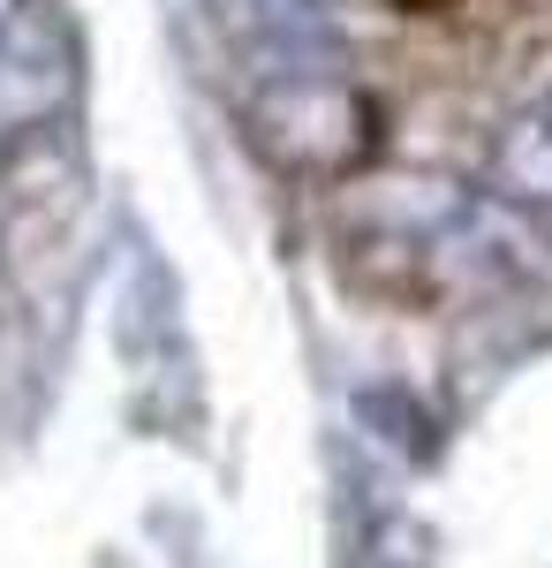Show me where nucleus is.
I'll use <instances>...</instances> for the list:
<instances>
[{"label": "nucleus", "mask_w": 552, "mask_h": 568, "mask_svg": "<svg viewBox=\"0 0 552 568\" xmlns=\"http://www.w3.org/2000/svg\"><path fill=\"white\" fill-rule=\"evenodd\" d=\"M227 31L265 53L273 77H310L334 45V0H227Z\"/></svg>", "instance_id": "2"}, {"label": "nucleus", "mask_w": 552, "mask_h": 568, "mask_svg": "<svg viewBox=\"0 0 552 568\" xmlns=\"http://www.w3.org/2000/svg\"><path fill=\"white\" fill-rule=\"evenodd\" d=\"M257 130L273 152L288 160H348L364 152V99L340 84L334 69H310V77H273L257 99Z\"/></svg>", "instance_id": "1"}, {"label": "nucleus", "mask_w": 552, "mask_h": 568, "mask_svg": "<svg viewBox=\"0 0 552 568\" xmlns=\"http://www.w3.org/2000/svg\"><path fill=\"white\" fill-rule=\"evenodd\" d=\"M484 190L508 205H552V91L530 99L484 152Z\"/></svg>", "instance_id": "3"}, {"label": "nucleus", "mask_w": 552, "mask_h": 568, "mask_svg": "<svg viewBox=\"0 0 552 568\" xmlns=\"http://www.w3.org/2000/svg\"><path fill=\"white\" fill-rule=\"evenodd\" d=\"M393 8H409V16H439V8H454V0H393Z\"/></svg>", "instance_id": "4"}]
</instances>
